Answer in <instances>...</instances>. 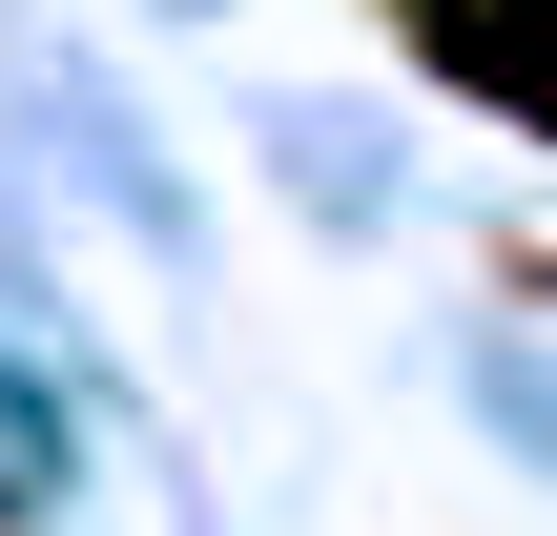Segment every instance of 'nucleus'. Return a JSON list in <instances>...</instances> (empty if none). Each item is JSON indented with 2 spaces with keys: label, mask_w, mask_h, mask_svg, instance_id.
Here are the masks:
<instances>
[{
  "label": "nucleus",
  "mask_w": 557,
  "mask_h": 536,
  "mask_svg": "<svg viewBox=\"0 0 557 536\" xmlns=\"http://www.w3.org/2000/svg\"><path fill=\"white\" fill-rule=\"evenodd\" d=\"M434 62H475L496 103H537V124H557V21H517V0H496V21H475V0H434Z\"/></svg>",
  "instance_id": "f257e3e1"
}]
</instances>
